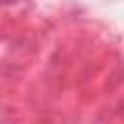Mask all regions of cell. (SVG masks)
Listing matches in <instances>:
<instances>
[]
</instances>
